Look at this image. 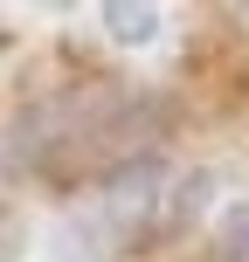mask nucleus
Wrapping results in <instances>:
<instances>
[{
    "label": "nucleus",
    "mask_w": 249,
    "mask_h": 262,
    "mask_svg": "<svg viewBox=\"0 0 249 262\" xmlns=\"http://www.w3.org/2000/svg\"><path fill=\"white\" fill-rule=\"evenodd\" d=\"M104 28H111L118 41H152V35H159V14H152V7H104Z\"/></svg>",
    "instance_id": "f257e3e1"
}]
</instances>
